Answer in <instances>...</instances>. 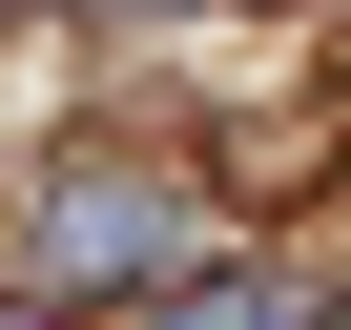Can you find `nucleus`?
I'll return each instance as SVG.
<instances>
[{
	"label": "nucleus",
	"instance_id": "obj_1",
	"mask_svg": "<svg viewBox=\"0 0 351 330\" xmlns=\"http://www.w3.org/2000/svg\"><path fill=\"white\" fill-rule=\"evenodd\" d=\"M186 248H207V207L165 186V165H62L42 227H21V289H165Z\"/></svg>",
	"mask_w": 351,
	"mask_h": 330
},
{
	"label": "nucleus",
	"instance_id": "obj_2",
	"mask_svg": "<svg viewBox=\"0 0 351 330\" xmlns=\"http://www.w3.org/2000/svg\"><path fill=\"white\" fill-rule=\"evenodd\" d=\"M0 330H42V309H0Z\"/></svg>",
	"mask_w": 351,
	"mask_h": 330
},
{
	"label": "nucleus",
	"instance_id": "obj_3",
	"mask_svg": "<svg viewBox=\"0 0 351 330\" xmlns=\"http://www.w3.org/2000/svg\"><path fill=\"white\" fill-rule=\"evenodd\" d=\"M330 330H351V309H330Z\"/></svg>",
	"mask_w": 351,
	"mask_h": 330
}]
</instances>
